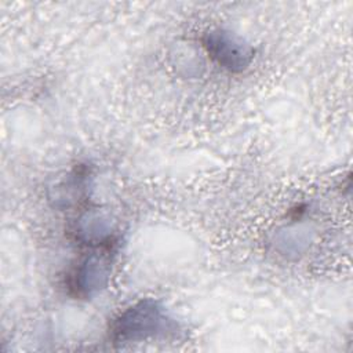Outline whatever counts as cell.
I'll use <instances>...</instances> for the list:
<instances>
[{"mask_svg":"<svg viewBox=\"0 0 353 353\" xmlns=\"http://www.w3.org/2000/svg\"><path fill=\"white\" fill-rule=\"evenodd\" d=\"M208 55L229 70H241L251 61V50L223 32H211L204 40Z\"/></svg>","mask_w":353,"mask_h":353,"instance_id":"7a4b0ae2","label":"cell"},{"mask_svg":"<svg viewBox=\"0 0 353 353\" xmlns=\"http://www.w3.org/2000/svg\"><path fill=\"white\" fill-rule=\"evenodd\" d=\"M168 321L170 320L156 302L142 301L127 309L114 320L110 330L112 339L121 343L124 341L154 336L168 330Z\"/></svg>","mask_w":353,"mask_h":353,"instance_id":"6da1fadb","label":"cell"}]
</instances>
